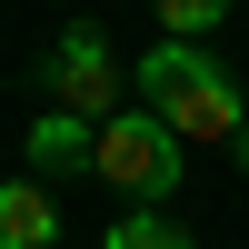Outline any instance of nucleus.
<instances>
[{
	"label": "nucleus",
	"instance_id": "5",
	"mask_svg": "<svg viewBox=\"0 0 249 249\" xmlns=\"http://www.w3.org/2000/svg\"><path fill=\"white\" fill-rule=\"evenodd\" d=\"M50 239H60L50 190H30V179H0V249H50Z\"/></svg>",
	"mask_w": 249,
	"mask_h": 249
},
{
	"label": "nucleus",
	"instance_id": "3",
	"mask_svg": "<svg viewBox=\"0 0 249 249\" xmlns=\"http://www.w3.org/2000/svg\"><path fill=\"white\" fill-rule=\"evenodd\" d=\"M40 80H50V110H60V120H90V130H110V120H120V80H130V70L110 60V30L70 20Z\"/></svg>",
	"mask_w": 249,
	"mask_h": 249
},
{
	"label": "nucleus",
	"instance_id": "1",
	"mask_svg": "<svg viewBox=\"0 0 249 249\" xmlns=\"http://www.w3.org/2000/svg\"><path fill=\"white\" fill-rule=\"evenodd\" d=\"M130 80H140V110L170 120L179 140H239V130H249V120H239V80L219 70L199 40H160Z\"/></svg>",
	"mask_w": 249,
	"mask_h": 249
},
{
	"label": "nucleus",
	"instance_id": "4",
	"mask_svg": "<svg viewBox=\"0 0 249 249\" xmlns=\"http://www.w3.org/2000/svg\"><path fill=\"white\" fill-rule=\"evenodd\" d=\"M30 170L40 179H80V170H100V130L90 120H30Z\"/></svg>",
	"mask_w": 249,
	"mask_h": 249
},
{
	"label": "nucleus",
	"instance_id": "6",
	"mask_svg": "<svg viewBox=\"0 0 249 249\" xmlns=\"http://www.w3.org/2000/svg\"><path fill=\"white\" fill-rule=\"evenodd\" d=\"M100 249H199L179 219H160V210H130V219H110L100 230Z\"/></svg>",
	"mask_w": 249,
	"mask_h": 249
},
{
	"label": "nucleus",
	"instance_id": "7",
	"mask_svg": "<svg viewBox=\"0 0 249 249\" xmlns=\"http://www.w3.org/2000/svg\"><path fill=\"white\" fill-rule=\"evenodd\" d=\"M219 20H230V0H160V30L170 40H210Z\"/></svg>",
	"mask_w": 249,
	"mask_h": 249
},
{
	"label": "nucleus",
	"instance_id": "2",
	"mask_svg": "<svg viewBox=\"0 0 249 249\" xmlns=\"http://www.w3.org/2000/svg\"><path fill=\"white\" fill-rule=\"evenodd\" d=\"M179 170H190V140H179L170 120L120 110L110 130H100V179H110L120 199H140V210H160V199L179 190Z\"/></svg>",
	"mask_w": 249,
	"mask_h": 249
}]
</instances>
